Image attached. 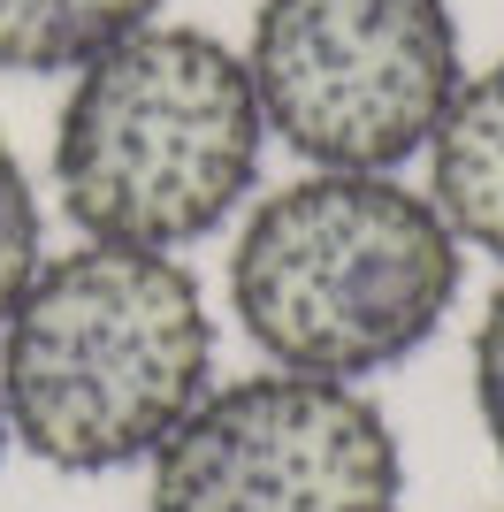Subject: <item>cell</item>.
Instances as JSON below:
<instances>
[{
  "label": "cell",
  "instance_id": "cell-4",
  "mask_svg": "<svg viewBox=\"0 0 504 512\" xmlns=\"http://www.w3.org/2000/svg\"><path fill=\"white\" fill-rule=\"evenodd\" d=\"M245 69L298 161L375 176L428 153L466 85L451 0H260Z\"/></svg>",
  "mask_w": 504,
  "mask_h": 512
},
{
  "label": "cell",
  "instance_id": "cell-1",
  "mask_svg": "<svg viewBox=\"0 0 504 512\" xmlns=\"http://www.w3.org/2000/svg\"><path fill=\"white\" fill-rule=\"evenodd\" d=\"M214 390V314L176 253L77 245L0 321L8 444L62 474L138 467Z\"/></svg>",
  "mask_w": 504,
  "mask_h": 512
},
{
  "label": "cell",
  "instance_id": "cell-8",
  "mask_svg": "<svg viewBox=\"0 0 504 512\" xmlns=\"http://www.w3.org/2000/svg\"><path fill=\"white\" fill-rule=\"evenodd\" d=\"M46 268L39 245V192H31V169L16 161V146H0V321L16 314V299L31 291V276Z\"/></svg>",
  "mask_w": 504,
  "mask_h": 512
},
{
  "label": "cell",
  "instance_id": "cell-2",
  "mask_svg": "<svg viewBox=\"0 0 504 512\" xmlns=\"http://www.w3.org/2000/svg\"><path fill=\"white\" fill-rule=\"evenodd\" d=\"M459 268L466 253L428 192L375 169H314L245 214L230 306L275 367L359 383L443 329Z\"/></svg>",
  "mask_w": 504,
  "mask_h": 512
},
{
  "label": "cell",
  "instance_id": "cell-9",
  "mask_svg": "<svg viewBox=\"0 0 504 512\" xmlns=\"http://www.w3.org/2000/svg\"><path fill=\"white\" fill-rule=\"evenodd\" d=\"M474 413H482L489 451L504 459V283L474 321Z\"/></svg>",
  "mask_w": 504,
  "mask_h": 512
},
{
  "label": "cell",
  "instance_id": "cell-10",
  "mask_svg": "<svg viewBox=\"0 0 504 512\" xmlns=\"http://www.w3.org/2000/svg\"><path fill=\"white\" fill-rule=\"evenodd\" d=\"M0 451H8V413H0Z\"/></svg>",
  "mask_w": 504,
  "mask_h": 512
},
{
  "label": "cell",
  "instance_id": "cell-6",
  "mask_svg": "<svg viewBox=\"0 0 504 512\" xmlns=\"http://www.w3.org/2000/svg\"><path fill=\"white\" fill-rule=\"evenodd\" d=\"M428 207L459 245L504 260V62L466 77L428 138Z\"/></svg>",
  "mask_w": 504,
  "mask_h": 512
},
{
  "label": "cell",
  "instance_id": "cell-3",
  "mask_svg": "<svg viewBox=\"0 0 504 512\" xmlns=\"http://www.w3.org/2000/svg\"><path fill=\"white\" fill-rule=\"evenodd\" d=\"M268 115L237 46L191 23H146L77 85L54 123V192L100 245L176 253L252 199Z\"/></svg>",
  "mask_w": 504,
  "mask_h": 512
},
{
  "label": "cell",
  "instance_id": "cell-7",
  "mask_svg": "<svg viewBox=\"0 0 504 512\" xmlns=\"http://www.w3.org/2000/svg\"><path fill=\"white\" fill-rule=\"evenodd\" d=\"M161 0H0V69L16 77H77L107 46L146 31Z\"/></svg>",
  "mask_w": 504,
  "mask_h": 512
},
{
  "label": "cell",
  "instance_id": "cell-5",
  "mask_svg": "<svg viewBox=\"0 0 504 512\" xmlns=\"http://www.w3.org/2000/svg\"><path fill=\"white\" fill-rule=\"evenodd\" d=\"M398 497L382 406L291 367L207 390L153 451V512H398Z\"/></svg>",
  "mask_w": 504,
  "mask_h": 512
}]
</instances>
